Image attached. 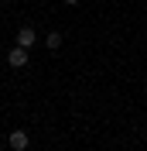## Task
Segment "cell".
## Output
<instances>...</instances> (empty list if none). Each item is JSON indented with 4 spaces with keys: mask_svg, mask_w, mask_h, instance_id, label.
Listing matches in <instances>:
<instances>
[{
    "mask_svg": "<svg viewBox=\"0 0 147 151\" xmlns=\"http://www.w3.org/2000/svg\"><path fill=\"white\" fill-rule=\"evenodd\" d=\"M7 65L10 69H24V65H28V48H17V45H14L7 52Z\"/></svg>",
    "mask_w": 147,
    "mask_h": 151,
    "instance_id": "cell-1",
    "label": "cell"
},
{
    "mask_svg": "<svg viewBox=\"0 0 147 151\" xmlns=\"http://www.w3.org/2000/svg\"><path fill=\"white\" fill-rule=\"evenodd\" d=\"M31 134L28 131H10V151H28Z\"/></svg>",
    "mask_w": 147,
    "mask_h": 151,
    "instance_id": "cell-2",
    "label": "cell"
},
{
    "mask_svg": "<svg viewBox=\"0 0 147 151\" xmlns=\"http://www.w3.org/2000/svg\"><path fill=\"white\" fill-rule=\"evenodd\" d=\"M34 41H38V31L34 28H21L17 31V48H31Z\"/></svg>",
    "mask_w": 147,
    "mask_h": 151,
    "instance_id": "cell-3",
    "label": "cell"
},
{
    "mask_svg": "<svg viewBox=\"0 0 147 151\" xmlns=\"http://www.w3.org/2000/svg\"><path fill=\"white\" fill-rule=\"evenodd\" d=\"M62 41H65L62 31H48V35H45V45L51 48V52H58V48H62Z\"/></svg>",
    "mask_w": 147,
    "mask_h": 151,
    "instance_id": "cell-4",
    "label": "cell"
},
{
    "mask_svg": "<svg viewBox=\"0 0 147 151\" xmlns=\"http://www.w3.org/2000/svg\"><path fill=\"white\" fill-rule=\"evenodd\" d=\"M65 4H69V7H75V4H79V0H65Z\"/></svg>",
    "mask_w": 147,
    "mask_h": 151,
    "instance_id": "cell-5",
    "label": "cell"
},
{
    "mask_svg": "<svg viewBox=\"0 0 147 151\" xmlns=\"http://www.w3.org/2000/svg\"><path fill=\"white\" fill-rule=\"evenodd\" d=\"M0 151H4V148H0Z\"/></svg>",
    "mask_w": 147,
    "mask_h": 151,
    "instance_id": "cell-6",
    "label": "cell"
}]
</instances>
